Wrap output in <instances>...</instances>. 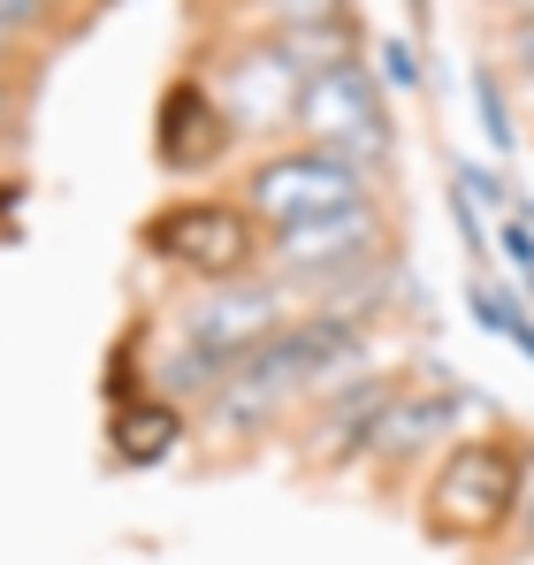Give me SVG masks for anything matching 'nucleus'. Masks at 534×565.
Listing matches in <instances>:
<instances>
[{
	"label": "nucleus",
	"instance_id": "obj_1",
	"mask_svg": "<svg viewBox=\"0 0 534 565\" xmlns=\"http://www.w3.org/2000/svg\"><path fill=\"white\" fill-rule=\"evenodd\" d=\"M520 512V444L481 436L458 444L428 481V535L436 543H489Z\"/></svg>",
	"mask_w": 534,
	"mask_h": 565
},
{
	"label": "nucleus",
	"instance_id": "obj_2",
	"mask_svg": "<svg viewBox=\"0 0 534 565\" xmlns=\"http://www.w3.org/2000/svg\"><path fill=\"white\" fill-rule=\"evenodd\" d=\"M146 253L199 282H245L260 268V214L229 199H177L146 222Z\"/></svg>",
	"mask_w": 534,
	"mask_h": 565
},
{
	"label": "nucleus",
	"instance_id": "obj_3",
	"mask_svg": "<svg viewBox=\"0 0 534 565\" xmlns=\"http://www.w3.org/2000/svg\"><path fill=\"white\" fill-rule=\"evenodd\" d=\"M245 199H253V214H260L275 237H282V230H306V222H329V214L366 206V199H359V169L329 161V153H313V146L260 161V169H253V184H245Z\"/></svg>",
	"mask_w": 534,
	"mask_h": 565
},
{
	"label": "nucleus",
	"instance_id": "obj_4",
	"mask_svg": "<svg viewBox=\"0 0 534 565\" xmlns=\"http://www.w3.org/2000/svg\"><path fill=\"white\" fill-rule=\"evenodd\" d=\"M298 130L313 138V153L344 161V169H366L389 153V122L374 107V85L359 77L352 62L344 70H313L306 93H298Z\"/></svg>",
	"mask_w": 534,
	"mask_h": 565
},
{
	"label": "nucleus",
	"instance_id": "obj_5",
	"mask_svg": "<svg viewBox=\"0 0 534 565\" xmlns=\"http://www.w3.org/2000/svg\"><path fill=\"white\" fill-rule=\"evenodd\" d=\"M282 298L260 290V282H214L191 313H183V352H199L206 367H245L253 352H267L282 337Z\"/></svg>",
	"mask_w": 534,
	"mask_h": 565
},
{
	"label": "nucleus",
	"instance_id": "obj_6",
	"mask_svg": "<svg viewBox=\"0 0 534 565\" xmlns=\"http://www.w3.org/2000/svg\"><path fill=\"white\" fill-rule=\"evenodd\" d=\"M298 93H306V70L282 46H245L222 77V115L237 130H275V122H298Z\"/></svg>",
	"mask_w": 534,
	"mask_h": 565
},
{
	"label": "nucleus",
	"instance_id": "obj_7",
	"mask_svg": "<svg viewBox=\"0 0 534 565\" xmlns=\"http://www.w3.org/2000/svg\"><path fill=\"white\" fill-rule=\"evenodd\" d=\"M229 115H222V99L214 93H199V85H169L161 93V115H153V153H161V169H214L222 153H229Z\"/></svg>",
	"mask_w": 534,
	"mask_h": 565
},
{
	"label": "nucleus",
	"instance_id": "obj_8",
	"mask_svg": "<svg viewBox=\"0 0 534 565\" xmlns=\"http://www.w3.org/2000/svg\"><path fill=\"white\" fill-rule=\"evenodd\" d=\"M450 420H458V390H389L382 405H374V420H366V451H382V459H405V451H420V444H436Z\"/></svg>",
	"mask_w": 534,
	"mask_h": 565
},
{
	"label": "nucleus",
	"instance_id": "obj_9",
	"mask_svg": "<svg viewBox=\"0 0 534 565\" xmlns=\"http://www.w3.org/2000/svg\"><path fill=\"white\" fill-rule=\"evenodd\" d=\"M374 245V222H366V206L352 214H329V222H306V230H282L275 237V260L290 268V276H337V268H359V253Z\"/></svg>",
	"mask_w": 534,
	"mask_h": 565
},
{
	"label": "nucleus",
	"instance_id": "obj_10",
	"mask_svg": "<svg viewBox=\"0 0 534 565\" xmlns=\"http://www.w3.org/2000/svg\"><path fill=\"white\" fill-rule=\"evenodd\" d=\"M107 444H115L122 467H161V459L183 444V413H177V405H161V397H130V405L115 413Z\"/></svg>",
	"mask_w": 534,
	"mask_h": 565
},
{
	"label": "nucleus",
	"instance_id": "obj_11",
	"mask_svg": "<svg viewBox=\"0 0 534 565\" xmlns=\"http://www.w3.org/2000/svg\"><path fill=\"white\" fill-rule=\"evenodd\" d=\"M282 23H321V15H344V0H275Z\"/></svg>",
	"mask_w": 534,
	"mask_h": 565
},
{
	"label": "nucleus",
	"instance_id": "obj_12",
	"mask_svg": "<svg viewBox=\"0 0 534 565\" xmlns=\"http://www.w3.org/2000/svg\"><path fill=\"white\" fill-rule=\"evenodd\" d=\"M39 8H46V0H0V23H8V31H15V23H31V15H39Z\"/></svg>",
	"mask_w": 534,
	"mask_h": 565
},
{
	"label": "nucleus",
	"instance_id": "obj_13",
	"mask_svg": "<svg viewBox=\"0 0 534 565\" xmlns=\"http://www.w3.org/2000/svg\"><path fill=\"white\" fill-rule=\"evenodd\" d=\"M520 62L534 70V23H520Z\"/></svg>",
	"mask_w": 534,
	"mask_h": 565
},
{
	"label": "nucleus",
	"instance_id": "obj_14",
	"mask_svg": "<svg viewBox=\"0 0 534 565\" xmlns=\"http://www.w3.org/2000/svg\"><path fill=\"white\" fill-rule=\"evenodd\" d=\"M512 8H520V23H534V0H512Z\"/></svg>",
	"mask_w": 534,
	"mask_h": 565
},
{
	"label": "nucleus",
	"instance_id": "obj_15",
	"mask_svg": "<svg viewBox=\"0 0 534 565\" xmlns=\"http://www.w3.org/2000/svg\"><path fill=\"white\" fill-rule=\"evenodd\" d=\"M0 39H8V23H0Z\"/></svg>",
	"mask_w": 534,
	"mask_h": 565
}]
</instances>
